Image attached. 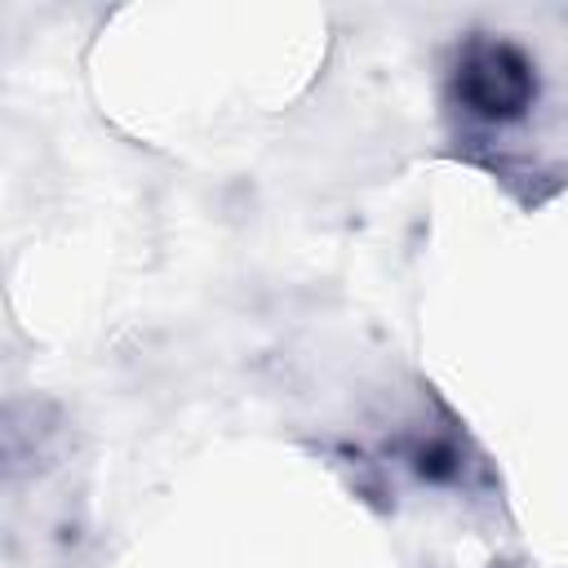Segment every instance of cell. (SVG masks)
Returning <instances> with one entry per match:
<instances>
[{
    "label": "cell",
    "instance_id": "2",
    "mask_svg": "<svg viewBox=\"0 0 568 568\" xmlns=\"http://www.w3.org/2000/svg\"><path fill=\"white\" fill-rule=\"evenodd\" d=\"M408 470L426 484H462L466 479V448L453 430H413L399 439Z\"/></svg>",
    "mask_w": 568,
    "mask_h": 568
},
{
    "label": "cell",
    "instance_id": "1",
    "mask_svg": "<svg viewBox=\"0 0 568 568\" xmlns=\"http://www.w3.org/2000/svg\"><path fill=\"white\" fill-rule=\"evenodd\" d=\"M448 98L475 124H519L541 98L537 62L524 44L506 36H466L448 62Z\"/></svg>",
    "mask_w": 568,
    "mask_h": 568
}]
</instances>
